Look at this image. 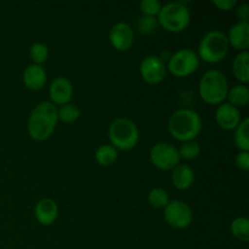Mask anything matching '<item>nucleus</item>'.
Segmentation results:
<instances>
[{
  "label": "nucleus",
  "mask_w": 249,
  "mask_h": 249,
  "mask_svg": "<svg viewBox=\"0 0 249 249\" xmlns=\"http://www.w3.org/2000/svg\"><path fill=\"white\" fill-rule=\"evenodd\" d=\"M201 153V146L197 141H186L181 145V147L179 148V155L180 158L186 160H194Z\"/></svg>",
  "instance_id": "nucleus-26"
},
{
  "label": "nucleus",
  "mask_w": 249,
  "mask_h": 249,
  "mask_svg": "<svg viewBox=\"0 0 249 249\" xmlns=\"http://www.w3.org/2000/svg\"><path fill=\"white\" fill-rule=\"evenodd\" d=\"M232 73L236 79L242 84L249 82V53L248 51H241L232 61Z\"/></svg>",
  "instance_id": "nucleus-18"
},
{
  "label": "nucleus",
  "mask_w": 249,
  "mask_h": 249,
  "mask_svg": "<svg viewBox=\"0 0 249 249\" xmlns=\"http://www.w3.org/2000/svg\"><path fill=\"white\" fill-rule=\"evenodd\" d=\"M226 100H228V104L232 105L236 108L247 106L249 102L248 87L245 84L235 85V87H232L231 89H229Z\"/></svg>",
  "instance_id": "nucleus-19"
},
{
  "label": "nucleus",
  "mask_w": 249,
  "mask_h": 249,
  "mask_svg": "<svg viewBox=\"0 0 249 249\" xmlns=\"http://www.w3.org/2000/svg\"><path fill=\"white\" fill-rule=\"evenodd\" d=\"M167 73L164 61L157 55H148L141 61L140 74L146 83L151 85L160 84L163 82Z\"/></svg>",
  "instance_id": "nucleus-10"
},
{
  "label": "nucleus",
  "mask_w": 249,
  "mask_h": 249,
  "mask_svg": "<svg viewBox=\"0 0 249 249\" xmlns=\"http://www.w3.org/2000/svg\"><path fill=\"white\" fill-rule=\"evenodd\" d=\"M80 117V111L77 106L71 104H66L63 106H60V108H57V118L58 121H61L62 123L71 124L74 123L79 119Z\"/></svg>",
  "instance_id": "nucleus-24"
},
{
  "label": "nucleus",
  "mask_w": 249,
  "mask_h": 249,
  "mask_svg": "<svg viewBox=\"0 0 249 249\" xmlns=\"http://www.w3.org/2000/svg\"><path fill=\"white\" fill-rule=\"evenodd\" d=\"M148 203L151 204V207L156 209H164L168 206V203L170 202L169 195L165 191L164 189H160V187H156L152 189L148 192L147 196Z\"/></svg>",
  "instance_id": "nucleus-23"
},
{
  "label": "nucleus",
  "mask_w": 249,
  "mask_h": 249,
  "mask_svg": "<svg viewBox=\"0 0 249 249\" xmlns=\"http://www.w3.org/2000/svg\"><path fill=\"white\" fill-rule=\"evenodd\" d=\"M215 121L223 130L231 131L237 128L242 118H241L240 109L228 102H223L219 105L215 111Z\"/></svg>",
  "instance_id": "nucleus-12"
},
{
  "label": "nucleus",
  "mask_w": 249,
  "mask_h": 249,
  "mask_svg": "<svg viewBox=\"0 0 249 249\" xmlns=\"http://www.w3.org/2000/svg\"><path fill=\"white\" fill-rule=\"evenodd\" d=\"M198 66L199 58L197 53L191 49H181L170 56L165 67L174 77L185 78L194 74Z\"/></svg>",
  "instance_id": "nucleus-7"
},
{
  "label": "nucleus",
  "mask_w": 249,
  "mask_h": 249,
  "mask_svg": "<svg viewBox=\"0 0 249 249\" xmlns=\"http://www.w3.org/2000/svg\"><path fill=\"white\" fill-rule=\"evenodd\" d=\"M237 16L241 22H248L249 18V6L248 4H241L237 6Z\"/></svg>",
  "instance_id": "nucleus-31"
},
{
  "label": "nucleus",
  "mask_w": 249,
  "mask_h": 249,
  "mask_svg": "<svg viewBox=\"0 0 249 249\" xmlns=\"http://www.w3.org/2000/svg\"><path fill=\"white\" fill-rule=\"evenodd\" d=\"M118 158V150L109 145H102L95 152V160L102 167H109V165L114 164Z\"/></svg>",
  "instance_id": "nucleus-20"
},
{
  "label": "nucleus",
  "mask_w": 249,
  "mask_h": 249,
  "mask_svg": "<svg viewBox=\"0 0 249 249\" xmlns=\"http://www.w3.org/2000/svg\"><path fill=\"white\" fill-rule=\"evenodd\" d=\"M164 219L174 229H186L194 220L191 207L182 201H172L164 208Z\"/></svg>",
  "instance_id": "nucleus-9"
},
{
  "label": "nucleus",
  "mask_w": 249,
  "mask_h": 249,
  "mask_svg": "<svg viewBox=\"0 0 249 249\" xmlns=\"http://www.w3.org/2000/svg\"><path fill=\"white\" fill-rule=\"evenodd\" d=\"M229 41L225 33L220 31H211L204 34L198 44L199 60L208 63H219L226 57L229 53Z\"/></svg>",
  "instance_id": "nucleus-4"
},
{
  "label": "nucleus",
  "mask_w": 249,
  "mask_h": 249,
  "mask_svg": "<svg viewBox=\"0 0 249 249\" xmlns=\"http://www.w3.org/2000/svg\"><path fill=\"white\" fill-rule=\"evenodd\" d=\"M36 219L41 225L49 226L56 221L58 216V207L51 198H43L36 204L34 208Z\"/></svg>",
  "instance_id": "nucleus-15"
},
{
  "label": "nucleus",
  "mask_w": 249,
  "mask_h": 249,
  "mask_svg": "<svg viewBox=\"0 0 249 249\" xmlns=\"http://www.w3.org/2000/svg\"><path fill=\"white\" fill-rule=\"evenodd\" d=\"M157 17L158 24L170 33L184 32L191 22L190 10L182 2L178 1L163 5Z\"/></svg>",
  "instance_id": "nucleus-5"
},
{
  "label": "nucleus",
  "mask_w": 249,
  "mask_h": 249,
  "mask_svg": "<svg viewBox=\"0 0 249 249\" xmlns=\"http://www.w3.org/2000/svg\"><path fill=\"white\" fill-rule=\"evenodd\" d=\"M46 78H48V74H46L45 68H43V66L34 65V63L28 66L23 72L24 85L33 91H38L45 87Z\"/></svg>",
  "instance_id": "nucleus-16"
},
{
  "label": "nucleus",
  "mask_w": 249,
  "mask_h": 249,
  "mask_svg": "<svg viewBox=\"0 0 249 249\" xmlns=\"http://www.w3.org/2000/svg\"><path fill=\"white\" fill-rule=\"evenodd\" d=\"M235 164L242 172H248L249 170V152H245V151H240L236 155L235 158Z\"/></svg>",
  "instance_id": "nucleus-29"
},
{
  "label": "nucleus",
  "mask_w": 249,
  "mask_h": 249,
  "mask_svg": "<svg viewBox=\"0 0 249 249\" xmlns=\"http://www.w3.org/2000/svg\"><path fill=\"white\" fill-rule=\"evenodd\" d=\"M213 5L221 11H230L237 5V1L236 0H214Z\"/></svg>",
  "instance_id": "nucleus-30"
},
{
  "label": "nucleus",
  "mask_w": 249,
  "mask_h": 249,
  "mask_svg": "<svg viewBox=\"0 0 249 249\" xmlns=\"http://www.w3.org/2000/svg\"><path fill=\"white\" fill-rule=\"evenodd\" d=\"M249 119L245 118L241 121L237 128L235 129V135H233V141L235 145L240 148L241 151L249 152Z\"/></svg>",
  "instance_id": "nucleus-21"
},
{
  "label": "nucleus",
  "mask_w": 249,
  "mask_h": 249,
  "mask_svg": "<svg viewBox=\"0 0 249 249\" xmlns=\"http://www.w3.org/2000/svg\"><path fill=\"white\" fill-rule=\"evenodd\" d=\"M195 172L190 165L179 164L173 169L172 182L178 190L185 191L194 185Z\"/></svg>",
  "instance_id": "nucleus-17"
},
{
  "label": "nucleus",
  "mask_w": 249,
  "mask_h": 249,
  "mask_svg": "<svg viewBox=\"0 0 249 249\" xmlns=\"http://www.w3.org/2000/svg\"><path fill=\"white\" fill-rule=\"evenodd\" d=\"M57 121V107L50 101L40 102L34 107L28 118L29 135L36 141L48 140L53 135Z\"/></svg>",
  "instance_id": "nucleus-1"
},
{
  "label": "nucleus",
  "mask_w": 249,
  "mask_h": 249,
  "mask_svg": "<svg viewBox=\"0 0 249 249\" xmlns=\"http://www.w3.org/2000/svg\"><path fill=\"white\" fill-rule=\"evenodd\" d=\"M228 78L223 72L218 70H211L203 74L199 82V96L206 104L216 105L223 104L226 100L229 91Z\"/></svg>",
  "instance_id": "nucleus-3"
},
{
  "label": "nucleus",
  "mask_w": 249,
  "mask_h": 249,
  "mask_svg": "<svg viewBox=\"0 0 249 249\" xmlns=\"http://www.w3.org/2000/svg\"><path fill=\"white\" fill-rule=\"evenodd\" d=\"M226 36H228L229 45L233 46L236 50H240V53L247 51L249 48V23L238 21L231 27Z\"/></svg>",
  "instance_id": "nucleus-14"
},
{
  "label": "nucleus",
  "mask_w": 249,
  "mask_h": 249,
  "mask_svg": "<svg viewBox=\"0 0 249 249\" xmlns=\"http://www.w3.org/2000/svg\"><path fill=\"white\" fill-rule=\"evenodd\" d=\"M108 39L111 45L118 51H126L133 46L135 34L133 28L125 22H118L109 29Z\"/></svg>",
  "instance_id": "nucleus-11"
},
{
  "label": "nucleus",
  "mask_w": 249,
  "mask_h": 249,
  "mask_svg": "<svg viewBox=\"0 0 249 249\" xmlns=\"http://www.w3.org/2000/svg\"><path fill=\"white\" fill-rule=\"evenodd\" d=\"M108 138L116 150L130 151L139 142V129L131 119L122 117L112 122L108 128Z\"/></svg>",
  "instance_id": "nucleus-6"
},
{
  "label": "nucleus",
  "mask_w": 249,
  "mask_h": 249,
  "mask_svg": "<svg viewBox=\"0 0 249 249\" xmlns=\"http://www.w3.org/2000/svg\"><path fill=\"white\" fill-rule=\"evenodd\" d=\"M231 232L237 240L242 242H248L249 241V220L245 216H238L233 219L230 225Z\"/></svg>",
  "instance_id": "nucleus-22"
},
{
  "label": "nucleus",
  "mask_w": 249,
  "mask_h": 249,
  "mask_svg": "<svg viewBox=\"0 0 249 249\" xmlns=\"http://www.w3.org/2000/svg\"><path fill=\"white\" fill-rule=\"evenodd\" d=\"M158 27L157 18L155 17H147L142 16L138 19V29L140 33L148 36V34H152L153 32H156Z\"/></svg>",
  "instance_id": "nucleus-27"
},
{
  "label": "nucleus",
  "mask_w": 249,
  "mask_h": 249,
  "mask_svg": "<svg viewBox=\"0 0 249 249\" xmlns=\"http://www.w3.org/2000/svg\"><path fill=\"white\" fill-rule=\"evenodd\" d=\"M49 95H50V102L55 106H63L70 104L73 96V85L68 78L58 77L53 80L49 88Z\"/></svg>",
  "instance_id": "nucleus-13"
},
{
  "label": "nucleus",
  "mask_w": 249,
  "mask_h": 249,
  "mask_svg": "<svg viewBox=\"0 0 249 249\" xmlns=\"http://www.w3.org/2000/svg\"><path fill=\"white\" fill-rule=\"evenodd\" d=\"M139 6H140V10L143 14V16L156 17L160 14L162 5H160L158 0H142Z\"/></svg>",
  "instance_id": "nucleus-28"
},
{
  "label": "nucleus",
  "mask_w": 249,
  "mask_h": 249,
  "mask_svg": "<svg viewBox=\"0 0 249 249\" xmlns=\"http://www.w3.org/2000/svg\"><path fill=\"white\" fill-rule=\"evenodd\" d=\"M29 56L34 65L41 66L49 57V49L44 43H34L29 48Z\"/></svg>",
  "instance_id": "nucleus-25"
},
{
  "label": "nucleus",
  "mask_w": 249,
  "mask_h": 249,
  "mask_svg": "<svg viewBox=\"0 0 249 249\" xmlns=\"http://www.w3.org/2000/svg\"><path fill=\"white\" fill-rule=\"evenodd\" d=\"M150 160L157 169L168 172L180 164L179 150L169 142H158L151 148Z\"/></svg>",
  "instance_id": "nucleus-8"
},
{
  "label": "nucleus",
  "mask_w": 249,
  "mask_h": 249,
  "mask_svg": "<svg viewBox=\"0 0 249 249\" xmlns=\"http://www.w3.org/2000/svg\"><path fill=\"white\" fill-rule=\"evenodd\" d=\"M168 131L175 140L181 142L195 140L202 131L201 116L194 109H178L168 121Z\"/></svg>",
  "instance_id": "nucleus-2"
}]
</instances>
